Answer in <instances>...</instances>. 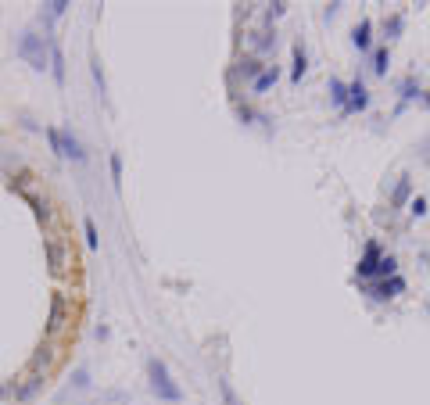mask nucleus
Returning <instances> with one entry per match:
<instances>
[{
    "label": "nucleus",
    "instance_id": "nucleus-7",
    "mask_svg": "<svg viewBox=\"0 0 430 405\" xmlns=\"http://www.w3.org/2000/svg\"><path fill=\"white\" fill-rule=\"evenodd\" d=\"M366 108H369V90H366V79L355 76L348 83V108H344V115H362Z\"/></svg>",
    "mask_w": 430,
    "mask_h": 405
},
{
    "label": "nucleus",
    "instance_id": "nucleus-15",
    "mask_svg": "<svg viewBox=\"0 0 430 405\" xmlns=\"http://www.w3.org/2000/svg\"><path fill=\"white\" fill-rule=\"evenodd\" d=\"M22 198H25V205L33 208L36 222H40V226H47V222H50V215H54V212H50V201H47V198H40L36 190H22Z\"/></svg>",
    "mask_w": 430,
    "mask_h": 405
},
{
    "label": "nucleus",
    "instance_id": "nucleus-28",
    "mask_svg": "<svg viewBox=\"0 0 430 405\" xmlns=\"http://www.w3.org/2000/svg\"><path fill=\"white\" fill-rule=\"evenodd\" d=\"M284 15H287V4H284V0H273V4H265V22H269V29H273V22L284 18Z\"/></svg>",
    "mask_w": 430,
    "mask_h": 405
},
{
    "label": "nucleus",
    "instance_id": "nucleus-18",
    "mask_svg": "<svg viewBox=\"0 0 430 405\" xmlns=\"http://www.w3.org/2000/svg\"><path fill=\"white\" fill-rule=\"evenodd\" d=\"M388 69H391V47L388 43L373 47V54H369V72L373 76H388Z\"/></svg>",
    "mask_w": 430,
    "mask_h": 405
},
{
    "label": "nucleus",
    "instance_id": "nucleus-33",
    "mask_svg": "<svg viewBox=\"0 0 430 405\" xmlns=\"http://www.w3.org/2000/svg\"><path fill=\"white\" fill-rule=\"evenodd\" d=\"M341 8H344L341 0H334V4H327V11H322V18H327V22H330V18H337V11H341Z\"/></svg>",
    "mask_w": 430,
    "mask_h": 405
},
{
    "label": "nucleus",
    "instance_id": "nucleus-8",
    "mask_svg": "<svg viewBox=\"0 0 430 405\" xmlns=\"http://www.w3.org/2000/svg\"><path fill=\"white\" fill-rule=\"evenodd\" d=\"M262 72H265V65H262V57H258V54H244V57H240V62H237V69L230 72V83H233V79H244V83H255V79H258Z\"/></svg>",
    "mask_w": 430,
    "mask_h": 405
},
{
    "label": "nucleus",
    "instance_id": "nucleus-32",
    "mask_svg": "<svg viewBox=\"0 0 430 405\" xmlns=\"http://www.w3.org/2000/svg\"><path fill=\"white\" fill-rule=\"evenodd\" d=\"M409 212H412V219H423L426 215V198H412L409 201Z\"/></svg>",
    "mask_w": 430,
    "mask_h": 405
},
{
    "label": "nucleus",
    "instance_id": "nucleus-4",
    "mask_svg": "<svg viewBox=\"0 0 430 405\" xmlns=\"http://www.w3.org/2000/svg\"><path fill=\"white\" fill-rule=\"evenodd\" d=\"M72 319V305L65 291H50V312H47V341H54Z\"/></svg>",
    "mask_w": 430,
    "mask_h": 405
},
{
    "label": "nucleus",
    "instance_id": "nucleus-12",
    "mask_svg": "<svg viewBox=\"0 0 430 405\" xmlns=\"http://www.w3.org/2000/svg\"><path fill=\"white\" fill-rule=\"evenodd\" d=\"M351 43H355L359 54H373V18H362L351 29Z\"/></svg>",
    "mask_w": 430,
    "mask_h": 405
},
{
    "label": "nucleus",
    "instance_id": "nucleus-6",
    "mask_svg": "<svg viewBox=\"0 0 430 405\" xmlns=\"http://www.w3.org/2000/svg\"><path fill=\"white\" fill-rule=\"evenodd\" d=\"M384 258V248H380V241H366V248H362V258H359V266H355V280H373L376 276V262Z\"/></svg>",
    "mask_w": 430,
    "mask_h": 405
},
{
    "label": "nucleus",
    "instance_id": "nucleus-25",
    "mask_svg": "<svg viewBox=\"0 0 430 405\" xmlns=\"http://www.w3.org/2000/svg\"><path fill=\"white\" fill-rule=\"evenodd\" d=\"M108 169H112V187L122 190V154H119V151L108 154Z\"/></svg>",
    "mask_w": 430,
    "mask_h": 405
},
{
    "label": "nucleus",
    "instance_id": "nucleus-3",
    "mask_svg": "<svg viewBox=\"0 0 430 405\" xmlns=\"http://www.w3.org/2000/svg\"><path fill=\"white\" fill-rule=\"evenodd\" d=\"M359 283V291L362 295H369V298H376V302H391V298H398V295H405V276H388V280H355Z\"/></svg>",
    "mask_w": 430,
    "mask_h": 405
},
{
    "label": "nucleus",
    "instance_id": "nucleus-13",
    "mask_svg": "<svg viewBox=\"0 0 430 405\" xmlns=\"http://www.w3.org/2000/svg\"><path fill=\"white\" fill-rule=\"evenodd\" d=\"M62 158H72L76 165H83V161H86V151H83L79 137H76V133H72L69 126L62 130Z\"/></svg>",
    "mask_w": 430,
    "mask_h": 405
},
{
    "label": "nucleus",
    "instance_id": "nucleus-16",
    "mask_svg": "<svg viewBox=\"0 0 430 405\" xmlns=\"http://www.w3.org/2000/svg\"><path fill=\"white\" fill-rule=\"evenodd\" d=\"M50 76H54V83H58V86H65V54H62V43L58 40H54L50 36Z\"/></svg>",
    "mask_w": 430,
    "mask_h": 405
},
{
    "label": "nucleus",
    "instance_id": "nucleus-11",
    "mask_svg": "<svg viewBox=\"0 0 430 405\" xmlns=\"http://www.w3.org/2000/svg\"><path fill=\"white\" fill-rule=\"evenodd\" d=\"M416 93H423V90H419V79H416V76H405V79L398 83V104H395V119H398V115L409 108V101H416Z\"/></svg>",
    "mask_w": 430,
    "mask_h": 405
},
{
    "label": "nucleus",
    "instance_id": "nucleus-9",
    "mask_svg": "<svg viewBox=\"0 0 430 405\" xmlns=\"http://www.w3.org/2000/svg\"><path fill=\"white\" fill-rule=\"evenodd\" d=\"M305 72H308V50H305V43L298 40V43L291 47V83L298 86V83L305 79Z\"/></svg>",
    "mask_w": 430,
    "mask_h": 405
},
{
    "label": "nucleus",
    "instance_id": "nucleus-19",
    "mask_svg": "<svg viewBox=\"0 0 430 405\" xmlns=\"http://www.w3.org/2000/svg\"><path fill=\"white\" fill-rule=\"evenodd\" d=\"M277 83H280V65H265V72L251 83V93H269Z\"/></svg>",
    "mask_w": 430,
    "mask_h": 405
},
{
    "label": "nucleus",
    "instance_id": "nucleus-5",
    "mask_svg": "<svg viewBox=\"0 0 430 405\" xmlns=\"http://www.w3.org/2000/svg\"><path fill=\"white\" fill-rule=\"evenodd\" d=\"M43 255H47L50 276H65L69 273V248L58 237H43Z\"/></svg>",
    "mask_w": 430,
    "mask_h": 405
},
{
    "label": "nucleus",
    "instance_id": "nucleus-21",
    "mask_svg": "<svg viewBox=\"0 0 430 405\" xmlns=\"http://www.w3.org/2000/svg\"><path fill=\"white\" fill-rule=\"evenodd\" d=\"M330 104L344 115V108H348V83L344 79H337V76H330Z\"/></svg>",
    "mask_w": 430,
    "mask_h": 405
},
{
    "label": "nucleus",
    "instance_id": "nucleus-10",
    "mask_svg": "<svg viewBox=\"0 0 430 405\" xmlns=\"http://www.w3.org/2000/svg\"><path fill=\"white\" fill-rule=\"evenodd\" d=\"M43 384H47L43 373H29L25 380H18V398H15V401H18V405H29V401L43 391Z\"/></svg>",
    "mask_w": 430,
    "mask_h": 405
},
{
    "label": "nucleus",
    "instance_id": "nucleus-24",
    "mask_svg": "<svg viewBox=\"0 0 430 405\" xmlns=\"http://www.w3.org/2000/svg\"><path fill=\"white\" fill-rule=\"evenodd\" d=\"M388 276H398V258L384 251V258L376 262V276H373V280H388Z\"/></svg>",
    "mask_w": 430,
    "mask_h": 405
},
{
    "label": "nucleus",
    "instance_id": "nucleus-27",
    "mask_svg": "<svg viewBox=\"0 0 430 405\" xmlns=\"http://www.w3.org/2000/svg\"><path fill=\"white\" fill-rule=\"evenodd\" d=\"M90 76H93V83H97V93L104 97V93H108V83H104V72H100V57H97V54H90Z\"/></svg>",
    "mask_w": 430,
    "mask_h": 405
},
{
    "label": "nucleus",
    "instance_id": "nucleus-17",
    "mask_svg": "<svg viewBox=\"0 0 430 405\" xmlns=\"http://www.w3.org/2000/svg\"><path fill=\"white\" fill-rule=\"evenodd\" d=\"M409 201H412V176H398V183L391 190V212L409 208Z\"/></svg>",
    "mask_w": 430,
    "mask_h": 405
},
{
    "label": "nucleus",
    "instance_id": "nucleus-1",
    "mask_svg": "<svg viewBox=\"0 0 430 405\" xmlns=\"http://www.w3.org/2000/svg\"><path fill=\"white\" fill-rule=\"evenodd\" d=\"M15 54L33 69V72H47L50 69V33H36V29H25L18 40H15Z\"/></svg>",
    "mask_w": 430,
    "mask_h": 405
},
{
    "label": "nucleus",
    "instance_id": "nucleus-29",
    "mask_svg": "<svg viewBox=\"0 0 430 405\" xmlns=\"http://www.w3.org/2000/svg\"><path fill=\"white\" fill-rule=\"evenodd\" d=\"M15 398H18V380H4V384H0V405L15 401Z\"/></svg>",
    "mask_w": 430,
    "mask_h": 405
},
{
    "label": "nucleus",
    "instance_id": "nucleus-26",
    "mask_svg": "<svg viewBox=\"0 0 430 405\" xmlns=\"http://www.w3.org/2000/svg\"><path fill=\"white\" fill-rule=\"evenodd\" d=\"M83 237H86V248H93V251L100 248V234H97V222H93L90 215L83 219Z\"/></svg>",
    "mask_w": 430,
    "mask_h": 405
},
{
    "label": "nucleus",
    "instance_id": "nucleus-23",
    "mask_svg": "<svg viewBox=\"0 0 430 405\" xmlns=\"http://www.w3.org/2000/svg\"><path fill=\"white\" fill-rule=\"evenodd\" d=\"M237 119H240V122H262V126H269V115L255 111V108L244 104V101H237Z\"/></svg>",
    "mask_w": 430,
    "mask_h": 405
},
{
    "label": "nucleus",
    "instance_id": "nucleus-31",
    "mask_svg": "<svg viewBox=\"0 0 430 405\" xmlns=\"http://www.w3.org/2000/svg\"><path fill=\"white\" fill-rule=\"evenodd\" d=\"M219 394H223V405H240L237 391L230 387V380H219Z\"/></svg>",
    "mask_w": 430,
    "mask_h": 405
},
{
    "label": "nucleus",
    "instance_id": "nucleus-20",
    "mask_svg": "<svg viewBox=\"0 0 430 405\" xmlns=\"http://www.w3.org/2000/svg\"><path fill=\"white\" fill-rule=\"evenodd\" d=\"M251 47H255L258 54L277 50V29H258V33H251Z\"/></svg>",
    "mask_w": 430,
    "mask_h": 405
},
{
    "label": "nucleus",
    "instance_id": "nucleus-14",
    "mask_svg": "<svg viewBox=\"0 0 430 405\" xmlns=\"http://www.w3.org/2000/svg\"><path fill=\"white\" fill-rule=\"evenodd\" d=\"M50 366H54V341H43L40 348H36V355L29 359V373H43L47 377Z\"/></svg>",
    "mask_w": 430,
    "mask_h": 405
},
{
    "label": "nucleus",
    "instance_id": "nucleus-30",
    "mask_svg": "<svg viewBox=\"0 0 430 405\" xmlns=\"http://www.w3.org/2000/svg\"><path fill=\"white\" fill-rule=\"evenodd\" d=\"M72 387H76V391H90V370H86V366H79V370L72 373Z\"/></svg>",
    "mask_w": 430,
    "mask_h": 405
},
{
    "label": "nucleus",
    "instance_id": "nucleus-22",
    "mask_svg": "<svg viewBox=\"0 0 430 405\" xmlns=\"http://www.w3.org/2000/svg\"><path fill=\"white\" fill-rule=\"evenodd\" d=\"M402 33H405V15H402V11L388 15V18H384V36H388V43H391V40H398Z\"/></svg>",
    "mask_w": 430,
    "mask_h": 405
},
{
    "label": "nucleus",
    "instance_id": "nucleus-2",
    "mask_svg": "<svg viewBox=\"0 0 430 405\" xmlns=\"http://www.w3.org/2000/svg\"><path fill=\"white\" fill-rule=\"evenodd\" d=\"M147 380H151V391L158 394V401H165V405H180L183 401V387L173 380L169 366L161 359H147Z\"/></svg>",
    "mask_w": 430,
    "mask_h": 405
}]
</instances>
